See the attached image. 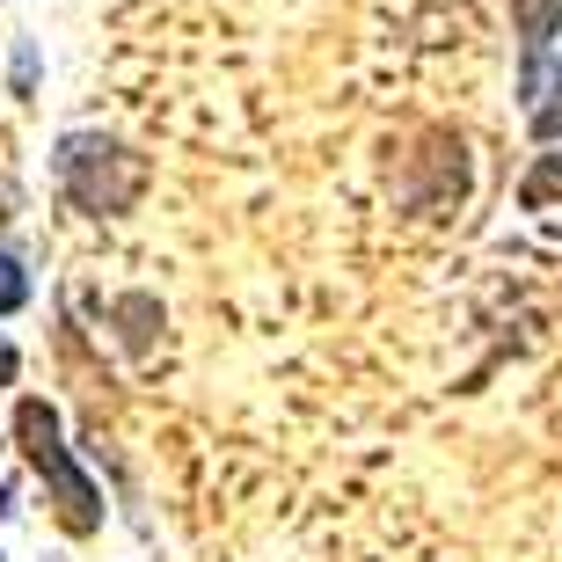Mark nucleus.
I'll return each instance as SVG.
<instances>
[{"mask_svg": "<svg viewBox=\"0 0 562 562\" xmlns=\"http://www.w3.org/2000/svg\"><path fill=\"white\" fill-rule=\"evenodd\" d=\"M52 176H59V198L74 212L117 220V212H132L146 198V176H154V168H146V154H132V146L110 139V132H66Z\"/></svg>", "mask_w": 562, "mask_h": 562, "instance_id": "f257e3e1", "label": "nucleus"}, {"mask_svg": "<svg viewBox=\"0 0 562 562\" xmlns=\"http://www.w3.org/2000/svg\"><path fill=\"white\" fill-rule=\"evenodd\" d=\"M15 446L22 460L44 475V490H52V512H59V526L74 533V541H88V533H103V490L88 482V468L74 453H66L59 438V409L52 402H15Z\"/></svg>", "mask_w": 562, "mask_h": 562, "instance_id": "f03ea898", "label": "nucleus"}, {"mask_svg": "<svg viewBox=\"0 0 562 562\" xmlns=\"http://www.w3.org/2000/svg\"><path fill=\"white\" fill-rule=\"evenodd\" d=\"M512 30H519V103L526 132L555 146L562 139V0H512Z\"/></svg>", "mask_w": 562, "mask_h": 562, "instance_id": "7ed1b4c3", "label": "nucleus"}, {"mask_svg": "<svg viewBox=\"0 0 562 562\" xmlns=\"http://www.w3.org/2000/svg\"><path fill=\"white\" fill-rule=\"evenodd\" d=\"M555 198H562V139H555V154H548V161L519 183V205H526V212H548Z\"/></svg>", "mask_w": 562, "mask_h": 562, "instance_id": "20e7f679", "label": "nucleus"}, {"mask_svg": "<svg viewBox=\"0 0 562 562\" xmlns=\"http://www.w3.org/2000/svg\"><path fill=\"white\" fill-rule=\"evenodd\" d=\"M30 307V271H22V256L0 241V314H22Z\"/></svg>", "mask_w": 562, "mask_h": 562, "instance_id": "39448f33", "label": "nucleus"}, {"mask_svg": "<svg viewBox=\"0 0 562 562\" xmlns=\"http://www.w3.org/2000/svg\"><path fill=\"white\" fill-rule=\"evenodd\" d=\"M30 88H37V52L15 44V95H30Z\"/></svg>", "mask_w": 562, "mask_h": 562, "instance_id": "423d86ee", "label": "nucleus"}, {"mask_svg": "<svg viewBox=\"0 0 562 562\" xmlns=\"http://www.w3.org/2000/svg\"><path fill=\"white\" fill-rule=\"evenodd\" d=\"M22 373V358H15V344H8V336H0V387H8V380Z\"/></svg>", "mask_w": 562, "mask_h": 562, "instance_id": "0eeeda50", "label": "nucleus"}]
</instances>
